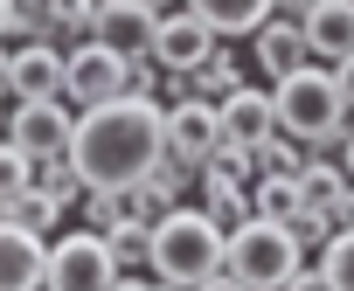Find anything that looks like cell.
Here are the masks:
<instances>
[{
	"label": "cell",
	"instance_id": "obj_19",
	"mask_svg": "<svg viewBox=\"0 0 354 291\" xmlns=\"http://www.w3.org/2000/svg\"><path fill=\"white\" fill-rule=\"evenodd\" d=\"M250 194H257V215H271V222H299V215H306V188H299V174H257Z\"/></svg>",
	"mask_w": 354,
	"mask_h": 291
},
{
	"label": "cell",
	"instance_id": "obj_18",
	"mask_svg": "<svg viewBox=\"0 0 354 291\" xmlns=\"http://www.w3.org/2000/svg\"><path fill=\"white\" fill-rule=\"evenodd\" d=\"M63 208H70V201L49 194V188H21V194H8V222H15V229H35V236H49V243L63 236Z\"/></svg>",
	"mask_w": 354,
	"mask_h": 291
},
{
	"label": "cell",
	"instance_id": "obj_22",
	"mask_svg": "<svg viewBox=\"0 0 354 291\" xmlns=\"http://www.w3.org/2000/svg\"><path fill=\"white\" fill-rule=\"evenodd\" d=\"M299 188H306V208H326V201L347 188V167H333V160H313V167L299 174Z\"/></svg>",
	"mask_w": 354,
	"mask_h": 291
},
{
	"label": "cell",
	"instance_id": "obj_11",
	"mask_svg": "<svg viewBox=\"0 0 354 291\" xmlns=\"http://www.w3.org/2000/svg\"><path fill=\"white\" fill-rule=\"evenodd\" d=\"M91 42H111L118 56L153 63V42H160V8H146V0H97V35H91Z\"/></svg>",
	"mask_w": 354,
	"mask_h": 291
},
{
	"label": "cell",
	"instance_id": "obj_16",
	"mask_svg": "<svg viewBox=\"0 0 354 291\" xmlns=\"http://www.w3.org/2000/svg\"><path fill=\"white\" fill-rule=\"evenodd\" d=\"M202 208H209L223 229H243V222L257 215V194H250V181H236V174H223V167H202Z\"/></svg>",
	"mask_w": 354,
	"mask_h": 291
},
{
	"label": "cell",
	"instance_id": "obj_13",
	"mask_svg": "<svg viewBox=\"0 0 354 291\" xmlns=\"http://www.w3.org/2000/svg\"><path fill=\"white\" fill-rule=\"evenodd\" d=\"M223 132L243 139V146H264V139L278 132V90H257V83L230 90V97H223Z\"/></svg>",
	"mask_w": 354,
	"mask_h": 291
},
{
	"label": "cell",
	"instance_id": "obj_26",
	"mask_svg": "<svg viewBox=\"0 0 354 291\" xmlns=\"http://www.w3.org/2000/svg\"><path fill=\"white\" fill-rule=\"evenodd\" d=\"M340 90H347V104H354V56L340 63Z\"/></svg>",
	"mask_w": 354,
	"mask_h": 291
},
{
	"label": "cell",
	"instance_id": "obj_17",
	"mask_svg": "<svg viewBox=\"0 0 354 291\" xmlns=\"http://www.w3.org/2000/svg\"><path fill=\"white\" fill-rule=\"evenodd\" d=\"M188 8H195L216 35H230V42H236V35H257V28L278 14V0H188Z\"/></svg>",
	"mask_w": 354,
	"mask_h": 291
},
{
	"label": "cell",
	"instance_id": "obj_3",
	"mask_svg": "<svg viewBox=\"0 0 354 291\" xmlns=\"http://www.w3.org/2000/svg\"><path fill=\"white\" fill-rule=\"evenodd\" d=\"M271 90H278V125H285L292 139H306L313 153H319V146H340V139H347L354 104H347V90H340V70L306 63V70L278 77Z\"/></svg>",
	"mask_w": 354,
	"mask_h": 291
},
{
	"label": "cell",
	"instance_id": "obj_24",
	"mask_svg": "<svg viewBox=\"0 0 354 291\" xmlns=\"http://www.w3.org/2000/svg\"><path fill=\"white\" fill-rule=\"evenodd\" d=\"M195 291H250V284H236L230 270H216V277H209V284H195Z\"/></svg>",
	"mask_w": 354,
	"mask_h": 291
},
{
	"label": "cell",
	"instance_id": "obj_12",
	"mask_svg": "<svg viewBox=\"0 0 354 291\" xmlns=\"http://www.w3.org/2000/svg\"><path fill=\"white\" fill-rule=\"evenodd\" d=\"M0 291H49V236L0 229Z\"/></svg>",
	"mask_w": 354,
	"mask_h": 291
},
{
	"label": "cell",
	"instance_id": "obj_21",
	"mask_svg": "<svg viewBox=\"0 0 354 291\" xmlns=\"http://www.w3.org/2000/svg\"><path fill=\"white\" fill-rule=\"evenodd\" d=\"M319 270H326V284H333V291H354V229H333V236H326Z\"/></svg>",
	"mask_w": 354,
	"mask_h": 291
},
{
	"label": "cell",
	"instance_id": "obj_2",
	"mask_svg": "<svg viewBox=\"0 0 354 291\" xmlns=\"http://www.w3.org/2000/svg\"><path fill=\"white\" fill-rule=\"evenodd\" d=\"M146 270L167 277V284H181V291H195L216 270H230V229L209 208H174V215L153 222V263Z\"/></svg>",
	"mask_w": 354,
	"mask_h": 291
},
{
	"label": "cell",
	"instance_id": "obj_20",
	"mask_svg": "<svg viewBox=\"0 0 354 291\" xmlns=\"http://www.w3.org/2000/svg\"><path fill=\"white\" fill-rule=\"evenodd\" d=\"M188 77H195V97H216V104H223L230 90H243V77H236V56H230V49H216V56H209L202 70H188Z\"/></svg>",
	"mask_w": 354,
	"mask_h": 291
},
{
	"label": "cell",
	"instance_id": "obj_9",
	"mask_svg": "<svg viewBox=\"0 0 354 291\" xmlns=\"http://www.w3.org/2000/svg\"><path fill=\"white\" fill-rule=\"evenodd\" d=\"M223 104L216 97H188V104H167V153L188 160V167H209L216 146H223Z\"/></svg>",
	"mask_w": 354,
	"mask_h": 291
},
{
	"label": "cell",
	"instance_id": "obj_4",
	"mask_svg": "<svg viewBox=\"0 0 354 291\" xmlns=\"http://www.w3.org/2000/svg\"><path fill=\"white\" fill-rule=\"evenodd\" d=\"M299 270H306V243L292 236V222L250 215L243 229H230V277H236V284H250V291H285Z\"/></svg>",
	"mask_w": 354,
	"mask_h": 291
},
{
	"label": "cell",
	"instance_id": "obj_27",
	"mask_svg": "<svg viewBox=\"0 0 354 291\" xmlns=\"http://www.w3.org/2000/svg\"><path fill=\"white\" fill-rule=\"evenodd\" d=\"M146 8H160V14H167V8H188V0H146Z\"/></svg>",
	"mask_w": 354,
	"mask_h": 291
},
{
	"label": "cell",
	"instance_id": "obj_1",
	"mask_svg": "<svg viewBox=\"0 0 354 291\" xmlns=\"http://www.w3.org/2000/svg\"><path fill=\"white\" fill-rule=\"evenodd\" d=\"M70 160L84 174V188H139L160 160H167V104L160 97H118V104H91L77 118Z\"/></svg>",
	"mask_w": 354,
	"mask_h": 291
},
{
	"label": "cell",
	"instance_id": "obj_5",
	"mask_svg": "<svg viewBox=\"0 0 354 291\" xmlns=\"http://www.w3.org/2000/svg\"><path fill=\"white\" fill-rule=\"evenodd\" d=\"M125 263L104 229H70L49 243V291H118Z\"/></svg>",
	"mask_w": 354,
	"mask_h": 291
},
{
	"label": "cell",
	"instance_id": "obj_25",
	"mask_svg": "<svg viewBox=\"0 0 354 291\" xmlns=\"http://www.w3.org/2000/svg\"><path fill=\"white\" fill-rule=\"evenodd\" d=\"M340 167H347V181H354V125H347V139H340Z\"/></svg>",
	"mask_w": 354,
	"mask_h": 291
},
{
	"label": "cell",
	"instance_id": "obj_15",
	"mask_svg": "<svg viewBox=\"0 0 354 291\" xmlns=\"http://www.w3.org/2000/svg\"><path fill=\"white\" fill-rule=\"evenodd\" d=\"M306 63H313V42H306V28L271 14V21L257 28V70L278 83V77H292V70H306Z\"/></svg>",
	"mask_w": 354,
	"mask_h": 291
},
{
	"label": "cell",
	"instance_id": "obj_6",
	"mask_svg": "<svg viewBox=\"0 0 354 291\" xmlns=\"http://www.w3.org/2000/svg\"><path fill=\"white\" fill-rule=\"evenodd\" d=\"M132 90H139V63L118 56L111 42H77V49H70V83H63V97H70L77 111L118 104V97H132Z\"/></svg>",
	"mask_w": 354,
	"mask_h": 291
},
{
	"label": "cell",
	"instance_id": "obj_14",
	"mask_svg": "<svg viewBox=\"0 0 354 291\" xmlns=\"http://www.w3.org/2000/svg\"><path fill=\"white\" fill-rule=\"evenodd\" d=\"M306 42H313V63L340 70L354 56V0H319L313 21H306Z\"/></svg>",
	"mask_w": 354,
	"mask_h": 291
},
{
	"label": "cell",
	"instance_id": "obj_23",
	"mask_svg": "<svg viewBox=\"0 0 354 291\" xmlns=\"http://www.w3.org/2000/svg\"><path fill=\"white\" fill-rule=\"evenodd\" d=\"M285 291H333V284H326V270H319V263H313V270H299V277H292V284H285Z\"/></svg>",
	"mask_w": 354,
	"mask_h": 291
},
{
	"label": "cell",
	"instance_id": "obj_8",
	"mask_svg": "<svg viewBox=\"0 0 354 291\" xmlns=\"http://www.w3.org/2000/svg\"><path fill=\"white\" fill-rule=\"evenodd\" d=\"M77 104L70 97H35V104H15V125H8V139L15 146H28L35 160H56V153H70V139H77Z\"/></svg>",
	"mask_w": 354,
	"mask_h": 291
},
{
	"label": "cell",
	"instance_id": "obj_10",
	"mask_svg": "<svg viewBox=\"0 0 354 291\" xmlns=\"http://www.w3.org/2000/svg\"><path fill=\"white\" fill-rule=\"evenodd\" d=\"M216 49H223V35H216L195 8H167V14H160V42H153V63H160V70H202Z\"/></svg>",
	"mask_w": 354,
	"mask_h": 291
},
{
	"label": "cell",
	"instance_id": "obj_7",
	"mask_svg": "<svg viewBox=\"0 0 354 291\" xmlns=\"http://www.w3.org/2000/svg\"><path fill=\"white\" fill-rule=\"evenodd\" d=\"M0 83H8L15 104L63 97V83H70V49H56V42H15V49H8V70H0Z\"/></svg>",
	"mask_w": 354,
	"mask_h": 291
}]
</instances>
